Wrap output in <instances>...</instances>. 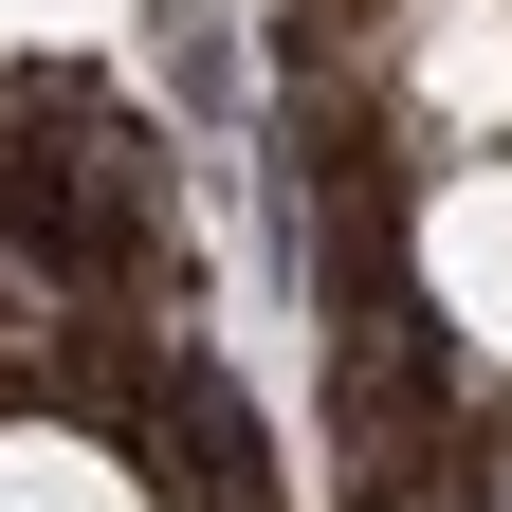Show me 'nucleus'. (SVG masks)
Segmentation results:
<instances>
[{
	"mask_svg": "<svg viewBox=\"0 0 512 512\" xmlns=\"http://www.w3.org/2000/svg\"><path fill=\"white\" fill-rule=\"evenodd\" d=\"M421 275H439V311H458L476 348H512V165L439 183V220H421Z\"/></svg>",
	"mask_w": 512,
	"mask_h": 512,
	"instance_id": "f257e3e1",
	"label": "nucleus"
},
{
	"mask_svg": "<svg viewBox=\"0 0 512 512\" xmlns=\"http://www.w3.org/2000/svg\"><path fill=\"white\" fill-rule=\"evenodd\" d=\"M421 110L439 128H494L512 110V0H421Z\"/></svg>",
	"mask_w": 512,
	"mask_h": 512,
	"instance_id": "f03ea898",
	"label": "nucleus"
},
{
	"mask_svg": "<svg viewBox=\"0 0 512 512\" xmlns=\"http://www.w3.org/2000/svg\"><path fill=\"white\" fill-rule=\"evenodd\" d=\"M0 512H128V476L92 439H0Z\"/></svg>",
	"mask_w": 512,
	"mask_h": 512,
	"instance_id": "7ed1b4c3",
	"label": "nucleus"
}]
</instances>
